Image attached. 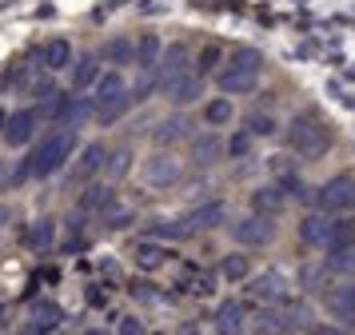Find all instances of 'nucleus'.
<instances>
[{
  "label": "nucleus",
  "instance_id": "nucleus-1",
  "mask_svg": "<svg viewBox=\"0 0 355 335\" xmlns=\"http://www.w3.org/2000/svg\"><path fill=\"white\" fill-rule=\"evenodd\" d=\"M76 148H80V132L76 128H52V132L36 136L24 148V160L12 172V180L24 184V180H49V175L64 172L68 164H72V156H76Z\"/></svg>",
  "mask_w": 355,
  "mask_h": 335
},
{
  "label": "nucleus",
  "instance_id": "nucleus-2",
  "mask_svg": "<svg viewBox=\"0 0 355 335\" xmlns=\"http://www.w3.org/2000/svg\"><path fill=\"white\" fill-rule=\"evenodd\" d=\"M284 144H288V152L295 160H304V164H311V160H323L327 152H331V144H336V132H331V124L323 120L320 112H295L288 124H284Z\"/></svg>",
  "mask_w": 355,
  "mask_h": 335
},
{
  "label": "nucleus",
  "instance_id": "nucleus-3",
  "mask_svg": "<svg viewBox=\"0 0 355 335\" xmlns=\"http://www.w3.org/2000/svg\"><path fill=\"white\" fill-rule=\"evenodd\" d=\"M263 52L252 44H240V48H232L224 56V64L216 68V92L220 96H248V92H256L259 88V76H263Z\"/></svg>",
  "mask_w": 355,
  "mask_h": 335
},
{
  "label": "nucleus",
  "instance_id": "nucleus-4",
  "mask_svg": "<svg viewBox=\"0 0 355 335\" xmlns=\"http://www.w3.org/2000/svg\"><path fill=\"white\" fill-rule=\"evenodd\" d=\"M311 323V307L304 300H284L256 307V316H248V335H300Z\"/></svg>",
  "mask_w": 355,
  "mask_h": 335
},
{
  "label": "nucleus",
  "instance_id": "nucleus-5",
  "mask_svg": "<svg viewBox=\"0 0 355 335\" xmlns=\"http://www.w3.org/2000/svg\"><path fill=\"white\" fill-rule=\"evenodd\" d=\"M300 239L304 248H315V252H331V248H343L355 239V220L352 216H327V212H307L300 220Z\"/></svg>",
  "mask_w": 355,
  "mask_h": 335
},
{
  "label": "nucleus",
  "instance_id": "nucleus-6",
  "mask_svg": "<svg viewBox=\"0 0 355 335\" xmlns=\"http://www.w3.org/2000/svg\"><path fill=\"white\" fill-rule=\"evenodd\" d=\"M311 207L327 212V216H352L355 212V175L352 172L327 175L320 188H311Z\"/></svg>",
  "mask_w": 355,
  "mask_h": 335
},
{
  "label": "nucleus",
  "instance_id": "nucleus-7",
  "mask_svg": "<svg viewBox=\"0 0 355 335\" xmlns=\"http://www.w3.org/2000/svg\"><path fill=\"white\" fill-rule=\"evenodd\" d=\"M188 72H192V48L184 44V40H172V44H164V52H160V64H156V72H152V88L160 96H168Z\"/></svg>",
  "mask_w": 355,
  "mask_h": 335
},
{
  "label": "nucleus",
  "instance_id": "nucleus-8",
  "mask_svg": "<svg viewBox=\"0 0 355 335\" xmlns=\"http://www.w3.org/2000/svg\"><path fill=\"white\" fill-rule=\"evenodd\" d=\"M36 108L56 128H80L84 120H92V100L80 92H56L49 104H36Z\"/></svg>",
  "mask_w": 355,
  "mask_h": 335
},
{
  "label": "nucleus",
  "instance_id": "nucleus-9",
  "mask_svg": "<svg viewBox=\"0 0 355 335\" xmlns=\"http://www.w3.org/2000/svg\"><path fill=\"white\" fill-rule=\"evenodd\" d=\"M140 175H144V184L148 188H176L180 180H184V160L172 152V148H156L152 156L144 160V168H140Z\"/></svg>",
  "mask_w": 355,
  "mask_h": 335
},
{
  "label": "nucleus",
  "instance_id": "nucleus-10",
  "mask_svg": "<svg viewBox=\"0 0 355 335\" xmlns=\"http://www.w3.org/2000/svg\"><path fill=\"white\" fill-rule=\"evenodd\" d=\"M40 124H44V116H40V108H17L8 112V120H4V128H0V140L8 144L12 152H24L28 144L40 136Z\"/></svg>",
  "mask_w": 355,
  "mask_h": 335
},
{
  "label": "nucleus",
  "instance_id": "nucleus-11",
  "mask_svg": "<svg viewBox=\"0 0 355 335\" xmlns=\"http://www.w3.org/2000/svg\"><path fill=\"white\" fill-rule=\"evenodd\" d=\"M232 239L240 243V248H272L275 239H279V223L272 216H259V212H248L240 220L232 223Z\"/></svg>",
  "mask_w": 355,
  "mask_h": 335
},
{
  "label": "nucleus",
  "instance_id": "nucleus-12",
  "mask_svg": "<svg viewBox=\"0 0 355 335\" xmlns=\"http://www.w3.org/2000/svg\"><path fill=\"white\" fill-rule=\"evenodd\" d=\"M248 291H252V300L259 303V307H268V303H284L291 300V280L284 275V271H256V275H248Z\"/></svg>",
  "mask_w": 355,
  "mask_h": 335
},
{
  "label": "nucleus",
  "instance_id": "nucleus-13",
  "mask_svg": "<svg viewBox=\"0 0 355 335\" xmlns=\"http://www.w3.org/2000/svg\"><path fill=\"white\" fill-rule=\"evenodd\" d=\"M323 311L339 327H355V280H343L339 287L323 291Z\"/></svg>",
  "mask_w": 355,
  "mask_h": 335
},
{
  "label": "nucleus",
  "instance_id": "nucleus-14",
  "mask_svg": "<svg viewBox=\"0 0 355 335\" xmlns=\"http://www.w3.org/2000/svg\"><path fill=\"white\" fill-rule=\"evenodd\" d=\"M104 160H108V144H80L76 156H72V180L76 184H92L96 175H104Z\"/></svg>",
  "mask_w": 355,
  "mask_h": 335
},
{
  "label": "nucleus",
  "instance_id": "nucleus-15",
  "mask_svg": "<svg viewBox=\"0 0 355 335\" xmlns=\"http://www.w3.org/2000/svg\"><path fill=\"white\" fill-rule=\"evenodd\" d=\"M188 156H192L196 168H216V164L224 160V136L211 132V128L192 132V136H188Z\"/></svg>",
  "mask_w": 355,
  "mask_h": 335
},
{
  "label": "nucleus",
  "instance_id": "nucleus-16",
  "mask_svg": "<svg viewBox=\"0 0 355 335\" xmlns=\"http://www.w3.org/2000/svg\"><path fill=\"white\" fill-rule=\"evenodd\" d=\"M132 88H128V76L120 72V68H104L100 72V80L92 84V112H100V108H108V104H116L120 96H128Z\"/></svg>",
  "mask_w": 355,
  "mask_h": 335
},
{
  "label": "nucleus",
  "instance_id": "nucleus-17",
  "mask_svg": "<svg viewBox=\"0 0 355 335\" xmlns=\"http://www.w3.org/2000/svg\"><path fill=\"white\" fill-rule=\"evenodd\" d=\"M72 60H76V48H72L68 36H52V40H44L40 52H36V64H40L44 72H52V76H56V72H68Z\"/></svg>",
  "mask_w": 355,
  "mask_h": 335
},
{
  "label": "nucleus",
  "instance_id": "nucleus-18",
  "mask_svg": "<svg viewBox=\"0 0 355 335\" xmlns=\"http://www.w3.org/2000/svg\"><path fill=\"white\" fill-rule=\"evenodd\" d=\"M100 72H104V64H100L96 52H76V60H72V68H68V92H92V84L100 80Z\"/></svg>",
  "mask_w": 355,
  "mask_h": 335
},
{
  "label": "nucleus",
  "instance_id": "nucleus-19",
  "mask_svg": "<svg viewBox=\"0 0 355 335\" xmlns=\"http://www.w3.org/2000/svg\"><path fill=\"white\" fill-rule=\"evenodd\" d=\"M184 220H188L192 232H216V227L227 223V204L224 200H204V204H196Z\"/></svg>",
  "mask_w": 355,
  "mask_h": 335
},
{
  "label": "nucleus",
  "instance_id": "nucleus-20",
  "mask_svg": "<svg viewBox=\"0 0 355 335\" xmlns=\"http://www.w3.org/2000/svg\"><path fill=\"white\" fill-rule=\"evenodd\" d=\"M211 327L216 335H248V311H243L240 300H224L211 316Z\"/></svg>",
  "mask_w": 355,
  "mask_h": 335
},
{
  "label": "nucleus",
  "instance_id": "nucleus-21",
  "mask_svg": "<svg viewBox=\"0 0 355 335\" xmlns=\"http://www.w3.org/2000/svg\"><path fill=\"white\" fill-rule=\"evenodd\" d=\"M188 136H192V124H188V116H184V112H172L168 120H160V124L152 128V144H156V148L188 144Z\"/></svg>",
  "mask_w": 355,
  "mask_h": 335
},
{
  "label": "nucleus",
  "instance_id": "nucleus-22",
  "mask_svg": "<svg viewBox=\"0 0 355 335\" xmlns=\"http://www.w3.org/2000/svg\"><path fill=\"white\" fill-rule=\"evenodd\" d=\"M160 52H164V40H160V32H140L136 36V68L144 72V76H152L156 72V64H160Z\"/></svg>",
  "mask_w": 355,
  "mask_h": 335
},
{
  "label": "nucleus",
  "instance_id": "nucleus-23",
  "mask_svg": "<svg viewBox=\"0 0 355 335\" xmlns=\"http://www.w3.org/2000/svg\"><path fill=\"white\" fill-rule=\"evenodd\" d=\"M200 116H204V124H208L211 132H220V128H227L236 120V100H232V96H208L204 108H200Z\"/></svg>",
  "mask_w": 355,
  "mask_h": 335
},
{
  "label": "nucleus",
  "instance_id": "nucleus-24",
  "mask_svg": "<svg viewBox=\"0 0 355 335\" xmlns=\"http://www.w3.org/2000/svg\"><path fill=\"white\" fill-rule=\"evenodd\" d=\"M136 60V40L132 36H112V40H104V48H100V64H108V68H128V64Z\"/></svg>",
  "mask_w": 355,
  "mask_h": 335
},
{
  "label": "nucleus",
  "instance_id": "nucleus-25",
  "mask_svg": "<svg viewBox=\"0 0 355 335\" xmlns=\"http://www.w3.org/2000/svg\"><path fill=\"white\" fill-rule=\"evenodd\" d=\"M323 268H327L331 280H355V239L352 243H343V248L323 252Z\"/></svg>",
  "mask_w": 355,
  "mask_h": 335
},
{
  "label": "nucleus",
  "instance_id": "nucleus-26",
  "mask_svg": "<svg viewBox=\"0 0 355 335\" xmlns=\"http://www.w3.org/2000/svg\"><path fill=\"white\" fill-rule=\"evenodd\" d=\"M252 212H259V216H272V220H279V212L288 207V196L275 188V184H263V188H256L252 191Z\"/></svg>",
  "mask_w": 355,
  "mask_h": 335
},
{
  "label": "nucleus",
  "instance_id": "nucleus-27",
  "mask_svg": "<svg viewBox=\"0 0 355 335\" xmlns=\"http://www.w3.org/2000/svg\"><path fill=\"white\" fill-rule=\"evenodd\" d=\"M60 307L56 303H49V300H40V303H33V316H28V335H52L56 327H60Z\"/></svg>",
  "mask_w": 355,
  "mask_h": 335
},
{
  "label": "nucleus",
  "instance_id": "nucleus-28",
  "mask_svg": "<svg viewBox=\"0 0 355 335\" xmlns=\"http://www.w3.org/2000/svg\"><path fill=\"white\" fill-rule=\"evenodd\" d=\"M132 259H136L140 271H160L164 264H168V248H164L160 239H140L136 252H132Z\"/></svg>",
  "mask_w": 355,
  "mask_h": 335
},
{
  "label": "nucleus",
  "instance_id": "nucleus-29",
  "mask_svg": "<svg viewBox=\"0 0 355 335\" xmlns=\"http://www.w3.org/2000/svg\"><path fill=\"white\" fill-rule=\"evenodd\" d=\"M248 275H252V255L243 252H227L224 259H220V280L224 284H248Z\"/></svg>",
  "mask_w": 355,
  "mask_h": 335
},
{
  "label": "nucleus",
  "instance_id": "nucleus-30",
  "mask_svg": "<svg viewBox=\"0 0 355 335\" xmlns=\"http://www.w3.org/2000/svg\"><path fill=\"white\" fill-rule=\"evenodd\" d=\"M204 84H208L204 76H196V72H188V76H184V80L176 84V88L168 92V100H172L176 108H188V104H200V100H204Z\"/></svg>",
  "mask_w": 355,
  "mask_h": 335
},
{
  "label": "nucleus",
  "instance_id": "nucleus-31",
  "mask_svg": "<svg viewBox=\"0 0 355 335\" xmlns=\"http://www.w3.org/2000/svg\"><path fill=\"white\" fill-rule=\"evenodd\" d=\"M192 236V227H188V220H152L144 227V239H188Z\"/></svg>",
  "mask_w": 355,
  "mask_h": 335
},
{
  "label": "nucleus",
  "instance_id": "nucleus-32",
  "mask_svg": "<svg viewBox=\"0 0 355 335\" xmlns=\"http://www.w3.org/2000/svg\"><path fill=\"white\" fill-rule=\"evenodd\" d=\"M112 204H116V191L108 188V184H88V188H84V196H80L84 212H100V216H104Z\"/></svg>",
  "mask_w": 355,
  "mask_h": 335
},
{
  "label": "nucleus",
  "instance_id": "nucleus-33",
  "mask_svg": "<svg viewBox=\"0 0 355 335\" xmlns=\"http://www.w3.org/2000/svg\"><path fill=\"white\" fill-rule=\"evenodd\" d=\"M52 243H56V220H52V216H40V220L28 227V248H33V252H49Z\"/></svg>",
  "mask_w": 355,
  "mask_h": 335
},
{
  "label": "nucleus",
  "instance_id": "nucleus-34",
  "mask_svg": "<svg viewBox=\"0 0 355 335\" xmlns=\"http://www.w3.org/2000/svg\"><path fill=\"white\" fill-rule=\"evenodd\" d=\"M132 164H136L132 148H108V160H104V175H108V180H124V175L132 172Z\"/></svg>",
  "mask_w": 355,
  "mask_h": 335
},
{
  "label": "nucleus",
  "instance_id": "nucleus-35",
  "mask_svg": "<svg viewBox=\"0 0 355 335\" xmlns=\"http://www.w3.org/2000/svg\"><path fill=\"white\" fill-rule=\"evenodd\" d=\"M252 148H256V136L240 128V132H232V136L224 140V160H248L252 156Z\"/></svg>",
  "mask_w": 355,
  "mask_h": 335
},
{
  "label": "nucleus",
  "instance_id": "nucleus-36",
  "mask_svg": "<svg viewBox=\"0 0 355 335\" xmlns=\"http://www.w3.org/2000/svg\"><path fill=\"white\" fill-rule=\"evenodd\" d=\"M220 64H224V52H220L216 44H208V48H200V56L192 60V72L208 80V76H216V68H220Z\"/></svg>",
  "mask_w": 355,
  "mask_h": 335
},
{
  "label": "nucleus",
  "instance_id": "nucleus-37",
  "mask_svg": "<svg viewBox=\"0 0 355 335\" xmlns=\"http://www.w3.org/2000/svg\"><path fill=\"white\" fill-rule=\"evenodd\" d=\"M243 132H252L256 140H263V136H275V132H279V120H275L272 112H252L248 124H243Z\"/></svg>",
  "mask_w": 355,
  "mask_h": 335
},
{
  "label": "nucleus",
  "instance_id": "nucleus-38",
  "mask_svg": "<svg viewBox=\"0 0 355 335\" xmlns=\"http://www.w3.org/2000/svg\"><path fill=\"white\" fill-rule=\"evenodd\" d=\"M104 223H108V227H116V232H120V227H132V223H136V212H124V207L120 204H112L108 207V212H104Z\"/></svg>",
  "mask_w": 355,
  "mask_h": 335
},
{
  "label": "nucleus",
  "instance_id": "nucleus-39",
  "mask_svg": "<svg viewBox=\"0 0 355 335\" xmlns=\"http://www.w3.org/2000/svg\"><path fill=\"white\" fill-rule=\"evenodd\" d=\"M304 335H352V327H339V323H307V332Z\"/></svg>",
  "mask_w": 355,
  "mask_h": 335
},
{
  "label": "nucleus",
  "instance_id": "nucleus-40",
  "mask_svg": "<svg viewBox=\"0 0 355 335\" xmlns=\"http://www.w3.org/2000/svg\"><path fill=\"white\" fill-rule=\"evenodd\" d=\"M116 335H144V323H140L136 316H128V319H120V332Z\"/></svg>",
  "mask_w": 355,
  "mask_h": 335
},
{
  "label": "nucleus",
  "instance_id": "nucleus-41",
  "mask_svg": "<svg viewBox=\"0 0 355 335\" xmlns=\"http://www.w3.org/2000/svg\"><path fill=\"white\" fill-rule=\"evenodd\" d=\"M8 184H17V180H12V172H8V168H4V164H0V191L8 188Z\"/></svg>",
  "mask_w": 355,
  "mask_h": 335
},
{
  "label": "nucleus",
  "instance_id": "nucleus-42",
  "mask_svg": "<svg viewBox=\"0 0 355 335\" xmlns=\"http://www.w3.org/2000/svg\"><path fill=\"white\" fill-rule=\"evenodd\" d=\"M8 220H12V207H8V204H0V227H4Z\"/></svg>",
  "mask_w": 355,
  "mask_h": 335
},
{
  "label": "nucleus",
  "instance_id": "nucleus-43",
  "mask_svg": "<svg viewBox=\"0 0 355 335\" xmlns=\"http://www.w3.org/2000/svg\"><path fill=\"white\" fill-rule=\"evenodd\" d=\"M84 335H108V332H104V327H88Z\"/></svg>",
  "mask_w": 355,
  "mask_h": 335
},
{
  "label": "nucleus",
  "instance_id": "nucleus-44",
  "mask_svg": "<svg viewBox=\"0 0 355 335\" xmlns=\"http://www.w3.org/2000/svg\"><path fill=\"white\" fill-rule=\"evenodd\" d=\"M4 120H8V112H4V108H0V128H4Z\"/></svg>",
  "mask_w": 355,
  "mask_h": 335
}]
</instances>
